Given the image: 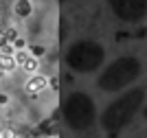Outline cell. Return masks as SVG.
I'll return each mask as SVG.
<instances>
[{
  "instance_id": "3957f363",
  "label": "cell",
  "mask_w": 147,
  "mask_h": 138,
  "mask_svg": "<svg viewBox=\"0 0 147 138\" xmlns=\"http://www.w3.org/2000/svg\"><path fill=\"white\" fill-rule=\"evenodd\" d=\"M105 59L103 46L94 40H79L68 48L66 64L75 72H94Z\"/></svg>"
},
{
  "instance_id": "8992f818",
  "label": "cell",
  "mask_w": 147,
  "mask_h": 138,
  "mask_svg": "<svg viewBox=\"0 0 147 138\" xmlns=\"http://www.w3.org/2000/svg\"><path fill=\"white\" fill-rule=\"evenodd\" d=\"M143 114H145V118H147V108H145V110H143Z\"/></svg>"
},
{
  "instance_id": "6da1fadb",
  "label": "cell",
  "mask_w": 147,
  "mask_h": 138,
  "mask_svg": "<svg viewBox=\"0 0 147 138\" xmlns=\"http://www.w3.org/2000/svg\"><path fill=\"white\" fill-rule=\"evenodd\" d=\"M143 101H145V90L143 88H132L129 92H123L112 103H108V108L103 110L101 127L110 134L121 132L123 127L127 123H132V118L138 114V110L143 108Z\"/></svg>"
},
{
  "instance_id": "277c9868",
  "label": "cell",
  "mask_w": 147,
  "mask_h": 138,
  "mask_svg": "<svg viewBox=\"0 0 147 138\" xmlns=\"http://www.w3.org/2000/svg\"><path fill=\"white\" fill-rule=\"evenodd\" d=\"M64 120L75 132H84V129L92 127V123L97 120L94 101L86 92H73L64 101Z\"/></svg>"
},
{
  "instance_id": "7a4b0ae2",
  "label": "cell",
  "mask_w": 147,
  "mask_h": 138,
  "mask_svg": "<svg viewBox=\"0 0 147 138\" xmlns=\"http://www.w3.org/2000/svg\"><path fill=\"white\" fill-rule=\"evenodd\" d=\"M138 77H141V61L134 55H123V57L114 59L99 75L97 85L103 92H119L123 88L132 85Z\"/></svg>"
},
{
  "instance_id": "5b68a950",
  "label": "cell",
  "mask_w": 147,
  "mask_h": 138,
  "mask_svg": "<svg viewBox=\"0 0 147 138\" xmlns=\"http://www.w3.org/2000/svg\"><path fill=\"white\" fill-rule=\"evenodd\" d=\"M108 5L123 22H141L147 15V0H108Z\"/></svg>"
}]
</instances>
